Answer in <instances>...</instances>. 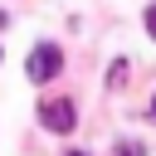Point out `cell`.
I'll use <instances>...</instances> for the list:
<instances>
[{"label": "cell", "instance_id": "obj_1", "mask_svg": "<svg viewBox=\"0 0 156 156\" xmlns=\"http://www.w3.org/2000/svg\"><path fill=\"white\" fill-rule=\"evenodd\" d=\"M29 78L34 83H49V78H58V68H63V54H58V44H39V49H29Z\"/></svg>", "mask_w": 156, "mask_h": 156}, {"label": "cell", "instance_id": "obj_2", "mask_svg": "<svg viewBox=\"0 0 156 156\" xmlns=\"http://www.w3.org/2000/svg\"><path fill=\"white\" fill-rule=\"evenodd\" d=\"M39 122H44L49 132H73V122H78V107H73L68 98H54V102H44V107H39Z\"/></svg>", "mask_w": 156, "mask_h": 156}, {"label": "cell", "instance_id": "obj_3", "mask_svg": "<svg viewBox=\"0 0 156 156\" xmlns=\"http://www.w3.org/2000/svg\"><path fill=\"white\" fill-rule=\"evenodd\" d=\"M117 156H146V151H141V141H122V146H117Z\"/></svg>", "mask_w": 156, "mask_h": 156}, {"label": "cell", "instance_id": "obj_4", "mask_svg": "<svg viewBox=\"0 0 156 156\" xmlns=\"http://www.w3.org/2000/svg\"><path fill=\"white\" fill-rule=\"evenodd\" d=\"M141 20H146V29H151V39H156V0L146 5V15H141Z\"/></svg>", "mask_w": 156, "mask_h": 156}, {"label": "cell", "instance_id": "obj_5", "mask_svg": "<svg viewBox=\"0 0 156 156\" xmlns=\"http://www.w3.org/2000/svg\"><path fill=\"white\" fill-rule=\"evenodd\" d=\"M63 156H88V151H63Z\"/></svg>", "mask_w": 156, "mask_h": 156}, {"label": "cell", "instance_id": "obj_6", "mask_svg": "<svg viewBox=\"0 0 156 156\" xmlns=\"http://www.w3.org/2000/svg\"><path fill=\"white\" fill-rule=\"evenodd\" d=\"M151 122H156V98H151Z\"/></svg>", "mask_w": 156, "mask_h": 156}, {"label": "cell", "instance_id": "obj_7", "mask_svg": "<svg viewBox=\"0 0 156 156\" xmlns=\"http://www.w3.org/2000/svg\"><path fill=\"white\" fill-rule=\"evenodd\" d=\"M0 58H5V54H0Z\"/></svg>", "mask_w": 156, "mask_h": 156}]
</instances>
